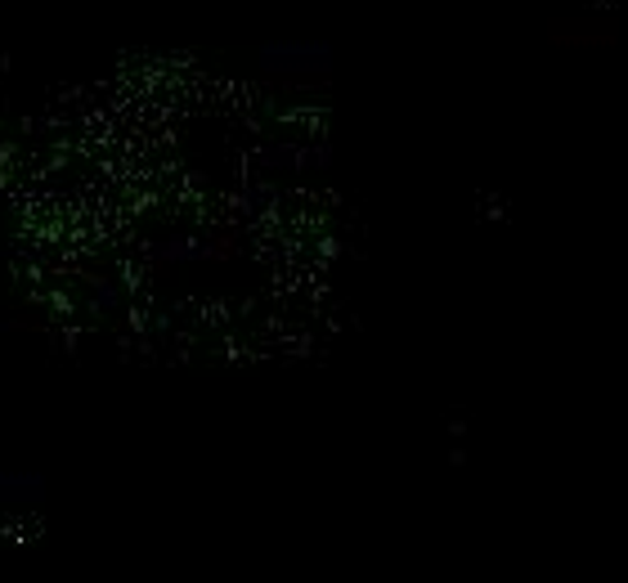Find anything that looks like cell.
<instances>
[{"mask_svg":"<svg viewBox=\"0 0 628 583\" xmlns=\"http://www.w3.org/2000/svg\"><path fill=\"white\" fill-rule=\"evenodd\" d=\"M332 59L337 55L323 40H265L257 50V63L279 76H319V72H332Z\"/></svg>","mask_w":628,"mask_h":583,"instance_id":"obj_1","label":"cell"},{"mask_svg":"<svg viewBox=\"0 0 628 583\" xmlns=\"http://www.w3.org/2000/svg\"><path fill=\"white\" fill-rule=\"evenodd\" d=\"M0 332H10V319H5V310H0Z\"/></svg>","mask_w":628,"mask_h":583,"instance_id":"obj_3","label":"cell"},{"mask_svg":"<svg viewBox=\"0 0 628 583\" xmlns=\"http://www.w3.org/2000/svg\"><path fill=\"white\" fill-rule=\"evenodd\" d=\"M50 503V476L32 467H0V512H32Z\"/></svg>","mask_w":628,"mask_h":583,"instance_id":"obj_2","label":"cell"}]
</instances>
